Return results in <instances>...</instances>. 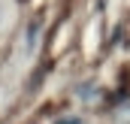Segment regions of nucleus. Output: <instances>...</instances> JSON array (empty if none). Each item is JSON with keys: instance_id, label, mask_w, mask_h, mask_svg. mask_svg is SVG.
Here are the masks:
<instances>
[{"instance_id": "obj_1", "label": "nucleus", "mask_w": 130, "mask_h": 124, "mask_svg": "<svg viewBox=\"0 0 130 124\" xmlns=\"http://www.w3.org/2000/svg\"><path fill=\"white\" fill-rule=\"evenodd\" d=\"M0 21H3V0H0Z\"/></svg>"}]
</instances>
